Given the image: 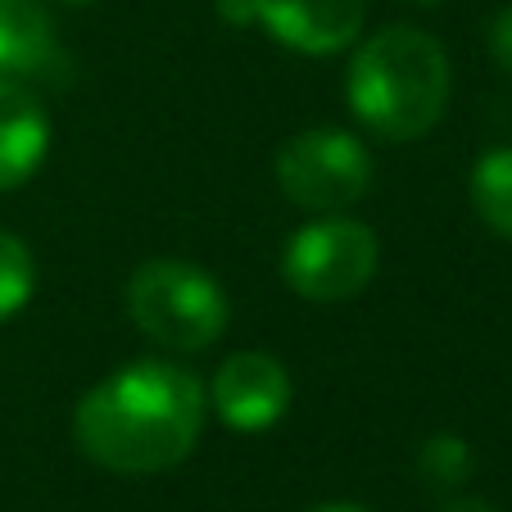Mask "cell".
Masks as SVG:
<instances>
[{
  "label": "cell",
  "instance_id": "1",
  "mask_svg": "<svg viewBox=\"0 0 512 512\" xmlns=\"http://www.w3.org/2000/svg\"><path fill=\"white\" fill-rule=\"evenodd\" d=\"M209 395L173 358H136L109 372L73 408V440L114 476H155L200 445Z\"/></svg>",
  "mask_w": 512,
  "mask_h": 512
},
{
  "label": "cell",
  "instance_id": "2",
  "mask_svg": "<svg viewBox=\"0 0 512 512\" xmlns=\"http://www.w3.org/2000/svg\"><path fill=\"white\" fill-rule=\"evenodd\" d=\"M449 55L422 28L390 23L354 46L345 73V100L354 118L381 141H417L449 109Z\"/></svg>",
  "mask_w": 512,
  "mask_h": 512
},
{
  "label": "cell",
  "instance_id": "3",
  "mask_svg": "<svg viewBox=\"0 0 512 512\" xmlns=\"http://www.w3.org/2000/svg\"><path fill=\"white\" fill-rule=\"evenodd\" d=\"M127 318L145 340L173 354H200L227 331V290L186 259H145L127 277Z\"/></svg>",
  "mask_w": 512,
  "mask_h": 512
},
{
  "label": "cell",
  "instance_id": "4",
  "mask_svg": "<svg viewBox=\"0 0 512 512\" xmlns=\"http://www.w3.org/2000/svg\"><path fill=\"white\" fill-rule=\"evenodd\" d=\"M381 241L349 213H318L281 245V281L309 304H345L372 286Z\"/></svg>",
  "mask_w": 512,
  "mask_h": 512
},
{
  "label": "cell",
  "instance_id": "5",
  "mask_svg": "<svg viewBox=\"0 0 512 512\" xmlns=\"http://www.w3.org/2000/svg\"><path fill=\"white\" fill-rule=\"evenodd\" d=\"M277 186L309 213H345L372 186V155L363 136L345 127H309L281 141Z\"/></svg>",
  "mask_w": 512,
  "mask_h": 512
},
{
  "label": "cell",
  "instance_id": "6",
  "mask_svg": "<svg viewBox=\"0 0 512 512\" xmlns=\"http://www.w3.org/2000/svg\"><path fill=\"white\" fill-rule=\"evenodd\" d=\"M204 395H209L213 413L223 417V426H232L241 435H259V431H272L290 413L295 381H290L286 363L277 354L241 349V354L223 358V368L213 372Z\"/></svg>",
  "mask_w": 512,
  "mask_h": 512
},
{
  "label": "cell",
  "instance_id": "7",
  "mask_svg": "<svg viewBox=\"0 0 512 512\" xmlns=\"http://www.w3.org/2000/svg\"><path fill=\"white\" fill-rule=\"evenodd\" d=\"M368 0H259V28L281 50L309 59L340 55L363 37Z\"/></svg>",
  "mask_w": 512,
  "mask_h": 512
},
{
  "label": "cell",
  "instance_id": "8",
  "mask_svg": "<svg viewBox=\"0 0 512 512\" xmlns=\"http://www.w3.org/2000/svg\"><path fill=\"white\" fill-rule=\"evenodd\" d=\"M50 150V118L23 82L0 78V191H19Z\"/></svg>",
  "mask_w": 512,
  "mask_h": 512
},
{
  "label": "cell",
  "instance_id": "9",
  "mask_svg": "<svg viewBox=\"0 0 512 512\" xmlns=\"http://www.w3.org/2000/svg\"><path fill=\"white\" fill-rule=\"evenodd\" d=\"M55 59V19L41 0H0V78H37Z\"/></svg>",
  "mask_w": 512,
  "mask_h": 512
},
{
  "label": "cell",
  "instance_id": "10",
  "mask_svg": "<svg viewBox=\"0 0 512 512\" xmlns=\"http://www.w3.org/2000/svg\"><path fill=\"white\" fill-rule=\"evenodd\" d=\"M472 209L494 236L512 241V145H494L472 164L467 177Z\"/></svg>",
  "mask_w": 512,
  "mask_h": 512
},
{
  "label": "cell",
  "instance_id": "11",
  "mask_svg": "<svg viewBox=\"0 0 512 512\" xmlns=\"http://www.w3.org/2000/svg\"><path fill=\"white\" fill-rule=\"evenodd\" d=\"M472 467H476L472 445L454 431H435L431 440L417 449V476H422V485L435 490V494L463 490L467 476H472Z\"/></svg>",
  "mask_w": 512,
  "mask_h": 512
},
{
  "label": "cell",
  "instance_id": "12",
  "mask_svg": "<svg viewBox=\"0 0 512 512\" xmlns=\"http://www.w3.org/2000/svg\"><path fill=\"white\" fill-rule=\"evenodd\" d=\"M37 295V259L28 241L0 227V322L19 318Z\"/></svg>",
  "mask_w": 512,
  "mask_h": 512
},
{
  "label": "cell",
  "instance_id": "13",
  "mask_svg": "<svg viewBox=\"0 0 512 512\" xmlns=\"http://www.w3.org/2000/svg\"><path fill=\"white\" fill-rule=\"evenodd\" d=\"M490 55L503 73H512V5H503L490 23Z\"/></svg>",
  "mask_w": 512,
  "mask_h": 512
},
{
  "label": "cell",
  "instance_id": "14",
  "mask_svg": "<svg viewBox=\"0 0 512 512\" xmlns=\"http://www.w3.org/2000/svg\"><path fill=\"white\" fill-rule=\"evenodd\" d=\"M218 19L232 28H254L259 23V0H218Z\"/></svg>",
  "mask_w": 512,
  "mask_h": 512
},
{
  "label": "cell",
  "instance_id": "15",
  "mask_svg": "<svg viewBox=\"0 0 512 512\" xmlns=\"http://www.w3.org/2000/svg\"><path fill=\"white\" fill-rule=\"evenodd\" d=\"M440 512H499L490 499H476V494H467V499H454V503H445Z\"/></svg>",
  "mask_w": 512,
  "mask_h": 512
},
{
  "label": "cell",
  "instance_id": "16",
  "mask_svg": "<svg viewBox=\"0 0 512 512\" xmlns=\"http://www.w3.org/2000/svg\"><path fill=\"white\" fill-rule=\"evenodd\" d=\"M309 512H372V508H363V503H318Z\"/></svg>",
  "mask_w": 512,
  "mask_h": 512
},
{
  "label": "cell",
  "instance_id": "17",
  "mask_svg": "<svg viewBox=\"0 0 512 512\" xmlns=\"http://www.w3.org/2000/svg\"><path fill=\"white\" fill-rule=\"evenodd\" d=\"M408 5H417V10H435V5H445V0H408Z\"/></svg>",
  "mask_w": 512,
  "mask_h": 512
},
{
  "label": "cell",
  "instance_id": "18",
  "mask_svg": "<svg viewBox=\"0 0 512 512\" xmlns=\"http://www.w3.org/2000/svg\"><path fill=\"white\" fill-rule=\"evenodd\" d=\"M59 5H73V10H82V5H96V0H59Z\"/></svg>",
  "mask_w": 512,
  "mask_h": 512
}]
</instances>
